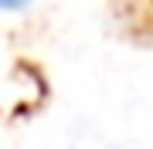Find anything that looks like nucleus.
<instances>
[{
	"instance_id": "1",
	"label": "nucleus",
	"mask_w": 153,
	"mask_h": 149,
	"mask_svg": "<svg viewBox=\"0 0 153 149\" xmlns=\"http://www.w3.org/2000/svg\"><path fill=\"white\" fill-rule=\"evenodd\" d=\"M24 4H27V0H0L4 10H14V7H24Z\"/></svg>"
}]
</instances>
